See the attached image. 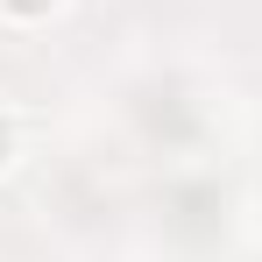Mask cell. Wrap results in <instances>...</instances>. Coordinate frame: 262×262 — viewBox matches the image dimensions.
I'll list each match as a JSON object with an SVG mask.
<instances>
[{
    "instance_id": "1",
    "label": "cell",
    "mask_w": 262,
    "mask_h": 262,
    "mask_svg": "<svg viewBox=\"0 0 262 262\" xmlns=\"http://www.w3.org/2000/svg\"><path fill=\"white\" fill-rule=\"evenodd\" d=\"M7 7H14V14H43L50 0H7Z\"/></svg>"
},
{
    "instance_id": "2",
    "label": "cell",
    "mask_w": 262,
    "mask_h": 262,
    "mask_svg": "<svg viewBox=\"0 0 262 262\" xmlns=\"http://www.w3.org/2000/svg\"><path fill=\"white\" fill-rule=\"evenodd\" d=\"M0 163H7V128H0Z\"/></svg>"
}]
</instances>
